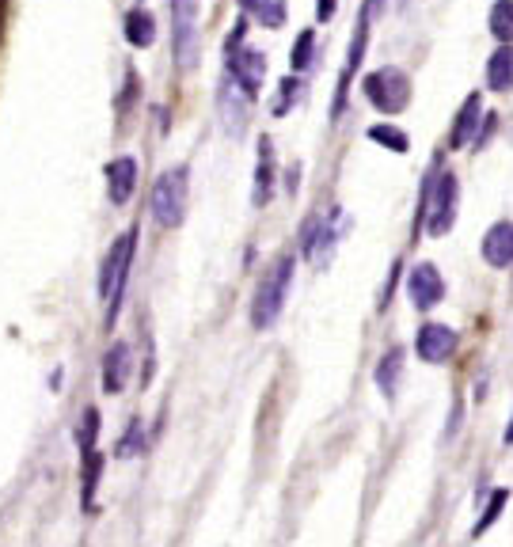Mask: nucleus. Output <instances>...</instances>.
Wrapping results in <instances>:
<instances>
[{
  "label": "nucleus",
  "mask_w": 513,
  "mask_h": 547,
  "mask_svg": "<svg viewBox=\"0 0 513 547\" xmlns=\"http://www.w3.org/2000/svg\"><path fill=\"white\" fill-rule=\"evenodd\" d=\"M133 244H137V228H130V232H126V236L111 247L107 263H103V274H99V297L111 304V308H107V327H114V320H118V308H122V297H126V278H130Z\"/></svg>",
  "instance_id": "obj_1"
},
{
  "label": "nucleus",
  "mask_w": 513,
  "mask_h": 547,
  "mask_svg": "<svg viewBox=\"0 0 513 547\" xmlns=\"http://www.w3.org/2000/svg\"><path fill=\"white\" fill-rule=\"evenodd\" d=\"M187 183H190L187 164L168 168L160 179H156L149 209H152V217H156V225L160 228H179L183 225V213H187Z\"/></svg>",
  "instance_id": "obj_2"
},
{
  "label": "nucleus",
  "mask_w": 513,
  "mask_h": 547,
  "mask_svg": "<svg viewBox=\"0 0 513 547\" xmlns=\"http://www.w3.org/2000/svg\"><path fill=\"white\" fill-rule=\"evenodd\" d=\"M289 285H293V259L282 255L278 266L263 278L259 293H255V301H251V323H255L259 331H266L270 323L282 316L285 297H289Z\"/></svg>",
  "instance_id": "obj_3"
},
{
  "label": "nucleus",
  "mask_w": 513,
  "mask_h": 547,
  "mask_svg": "<svg viewBox=\"0 0 513 547\" xmlns=\"http://www.w3.org/2000/svg\"><path fill=\"white\" fill-rule=\"evenodd\" d=\"M456 194H460V183H456L453 171L437 175L434 183H426V194H422V221H426V232L430 236H445L456 221Z\"/></svg>",
  "instance_id": "obj_4"
},
{
  "label": "nucleus",
  "mask_w": 513,
  "mask_h": 547,
  "mask_svg": "<svg viewBox=\"0 0 513 547\" xmlns=\"http://www.w3.org/2000/svg\"><path fill=\"white\" fill-rule=\"evenodd\" d=\"M361 92L369 95V103L384 114H399L411 103V80L403 69H377L361 80Z\"/></svg>",
  "instance_id": "obj_5"
},
{
  "label": "nucleus",
  "mask_w": 513,
  "mask_h": 547,
  "mask_svg": "<svg viewBox=\"0 0 513 547\" xmlns=\"http://www.w3.org/2000/svg\"><path fill=\"white\" fill-rule=\"evenodd\" d=\"M456 331L445 327V323H422L415 335V354L426 365H445V361L456 354Z\"/></svg>",
  "instance_id": "obj_6"
},
{
  "label": "nucleus",
  "mask_w": 513,
  "mask_h": 547,
  "mask_svg": "<svg viewBox=\"0 0 513 547\" xmlns=\"http://www.w3.org/2000/svg\"><path fill=\"white\" fill-rule=\"evenodd\" d=\"M228 76L244 88L247 95H259L266 80V57L263 50H251V46H236V50H228Z\"/></svg>",
  "instance_id": "obj_7"
},
{
  "label": "nucleus",
  "mask_w": 513,
  "mask_h": 547,
  "mask_svg": "<svg viewBox=\"0 0 513 547\" xmlns=\"http://www.w3.org/2000/svg\"><path fill=\"white\" fill-rule=\"evenodd\" d=\"M407 297H411V304L415 308H434V304H441V297H445V282H441V270H437L434 263H418L415 270H411V278H407Z\"/></svg>",
  "instance_id": "obj_8"
},
{
  "label": "nucleus",
  "mask_w": 513,
  "mask_h": 547,
  "mask_svg": "<svg viewBox=\"0 0 513 547\" xmlns=\"http://www.w3.org/2000/svg\"><path fill=\"white\" fill-rule=\"evenodd\" d=\"M247 99H251V95H247L232 76L221 80V92H217V114H221V122L228 126V133H240V126H247Z\"/></svg>",
  "instance_id": "obj_9"
},
{
  "label": "nucleus",
  "mask_w": 513,
  "mask_h": 547,
  "mask_svg": "<svg viewBox=\"0 0 513 547\" xmlns=\"http://www.w3.org/2000/svg\"><path fill=\"white\" fill-rule=\"evenodd\" d=\"M198 61H202L198 19H175V65H179V73H194Z\"/></svg>",
  "instance_id": "obj_10"
},
{
  "label": "nucleus",
  "mask_w": 513,
  "mask_h": 547,
  "mask_svg": "<svg viewBox=\"0 0 513 547\" xmlns=\"http://www.w3.org/2000/svg\"><path fill=\"white\" fill-rule=\"evenodd\" d=\"M483 259L494 270L513 266V221H494L483 236Z\"/></svg>",
  "instance_id": "obj_11"
},
{
  "label": "nucleus",
  "mask_w": 513,
  "mask_h": 547,
  "mask_svg": "<svg viewBox=\"0 0 513 547\" xmlns=\"http://www.w3.org/2000/svg\"><path fill=\"white\" fill-rule=\"evenodd\" d=\"M137 187V160L133 156H118L107 164V194H111L114 206H126Z\"/></svg>",
  "instance_id": "obj_12"
},
{
  "label": "nucleus",
  "mask_w": 513,
  "mask_h": 547,
  "mask_svg": "<svg viewBox=\"0 0 513 547\" xmlns=\"http://www.w3.org/2000/svg\"><path fill=\"white\" fill-rule=\"evenodd\" d=\"M130 369H133V350L126 342H114L111 350H107V358H103V388L111 396H118L130 384Z\"/></svg>",
  "instance_id": "obj_13"
},
{
  "label": "nucleus",
  "mask_w": 513,
  "mask_h": 547,
  "mask_svg": "<svg viewBox=\"0 0 513 547\" xmlns=\"http://www.w3.org/2000/svg\"><path fill=\"white\" fill-rule=\"evenodd\" d=\"M479 122H483V103H479V95H468V99H464V107L456 111L453 133H449V145H453V149L472 145V137H475V130H479Z\"/></svg>",
  "instance_id": "obj_14"
},
{
  "label": "nucleus",
  "mask_w": 513,
  "mask_h": 547,
  "mask_svg": "<svg viewBox=\"0 0 513 547\" xmlns=\"http://www.w3.org/2000/svg\"><path fill=\"white\" fill-rule=\"evenodd\" d=\"M487 88L491 92H510L513 88V46L502 42L491 57H487Z\"/></svg>",
  "instance_id": "obj_15"
},
{
  "label": "nucleus",
  "mask_w": 513,
  "mask_h": 547,
  "mask_svg": "<svg viewBox=\"0 0 513 547\" xmlns=\"http://www.w3.org/2000/svg\"><path fill=\"white\" fill-rule=\"evenodd\" d=\"M122 27H126L130 46H137V50H149L152 42H156V19H152V12H145V8H130L126 19H122Z\"/></svg>",
  "instance_id": "obj_16"
},
{
  "label": "nucleus",
  "mask_w": 513,
  "mask_h": 547,
  "mask_svg": "<svg viewBox=\"0 0 513 547\" xmlns=\"http://www.w3.org/2000/svg\"><path fill=\"white\" fill-rule=\"evenodd\" d=\"M399 380H403V346H392L377 365V388L384 392V399L399 396Z\"/></svg>",
  "instance_id": "obj_17"
},
{
  "label": "nucleus",
  "mask_w": 513,
  "mask_h": 547,
  "mask_svg": "<svg viewBox=\"0 0 513 547\" xmlns=\"http://www.w3.org/2000/svg\"><path fill=\"white\" fill-rule=\"evenodd\" d=\"M274 190V152H270V137H259V171H255V206L270 202Z\"/></svg>",
  "instance_id": "obj_18"
},
{
  "label": "nucleus",
  "mask_w": 513,
  "mask_h": 547,
  "mask_svg": "<svg viewBox=\"0 0 513 547\" xmlns=\"http://www.w3.org/2000/svg\"><path fill=\"white\" fill-rule=\"evenodd\" d=\"M244 12H251L270 31H278L285 23V0H244Z\"/></svg>",
  "instance_id": "obj_19"
},
{
  "label": "nucleus",
  "mask_w": 513,
  "mask_h": 547,
  "mask_svg": "<svg viewBox=\"0 0 513 547\" xmlns=\"http://www.w3.org/2000/svg\"><path fill=\"white\" fill-rule=\"evenodd\" d=\"M487 23H491V35L498 42H513V0H494Z\"/></svg>",
  "instance_id": "obj_20"
},
{
  "label": "nucleus",
  "mask_w": 513,
  "mask_h": 547,
  "mask_svg": "<svg viewBox=\"0 0 513 547\" xmlns=\"http://www.w3.org/2000/svg\"><path fill=\"white\" fill-rule=\"evenodd\" d=\"M301 95H304L301 80H297V76H285L282 84H278V99H274V107H270V111L282 118V114H289L297 103H301Z\"/></svg>",
  "instance_id": "obj_21"
},
{
  "label": "nucleus",
  "mask_w": 513,
  "mask_h": 547,
  "mask_svg": "<svg viewBox=\"0 0 513 547\" xmlns=\"http://www.w3.org/2000/svg\"><path fill=\"white\" fill-rule=\"evenodd\" d=\"M369 141H377V145H384L388 152H399V156L411 149L407 133L396 130V126H369Z\"/></svg>",
  "instance_id": "obj_22"
},
{
  "label": "nucleus",
  "mask_w": 513,
  "mask_h": 547,
  "mask_svg": "<svg viewBox=\"0 0 513 547\" xmlns=\"http://www.w3.org/2000/svg\"><path fill=\"white\" fill-rule=\"evenodd\" d=\"M312 57H316V31H301V38L293 42V54H289L293 73H304L312 65Z\"/></svg>",
  "instance_id": "obj_23"
},
{
  "label": "nucleus",
  "mask_w": 513,
  "mask_h": 547,
  "mask_svg": "<svg viewBox=\"0 0 513 547\" xmlns=\"http://www.w3.org/2000/svg\"><path fill=\"white\" fill-rule=\"evenodd\" d=\"M76 441H80V449H84V453L95 449V441H99V411H95V407H84V415H80V430H76Z\"/></svg>",
  "instance_id": "obj_24"
},
{
  "label": "nucleus",
  "mask_w": 513,
  "mask_h": 547,
  "mask_svg": "<svg viewBox=\"0 0 513 547\" xmlns=\"http://www.w3.org/2000/svg\"><path fill=\"white\" fill-rule=\"evenodd\" d=\"M84 460H88V464H84V506H88L95 494V483H99V472H103V456L95 453V449H88Z\"/></svg>",
  "instance_id": "obj_25"
},
{
  "label": "nucleus",
  "mask_w": 513,
  "mask_h": 547,
  "mask_svg": "<svg viewBox=\"0 0 513 547\" xmlns=\"http://www.w3.org/2000/svg\"><path fill=\"white\" fill-rule=\"evenodd\" d=\"M502 506H506V491H494V498H491V506H487V510H483V517H479V525H475V536H479V532H487L494 525V521H498V513H502Z\"/></svg>",
  "instance_id": "obj_26"
},
{
  "label": "nucleus",
  "mask_w": 513,
  "mask_h": 547,
  "mask_svg": "<svg viewBox=\"0 0 513 547\" xmlns=\"http://www.w3.org/2000/svg\"><path fill=\"white\" fill-rule=\"evenodd\" d=\"M141 437H145V426H141V418H133L130 430H126V441H118V456H133V453H137Z\"/></svg>",
  "instance_id": "obj_27"
},
{
  "label": "nucleus",
  "mask_w": 513,
  "mask_h": 547,
  "mask_svg": "<svg viewBox=\"0 0 513 547\" xmlns=\"http://www.w3.org/2000/svg\"><path fill=\"white\" fill-rule=\"evenodd\" d=\"M494 126H498V114H487L483 122H479V130H475V137H472V149H483L487 141L494 137Z\"/></svg>",
  "instance_id": "obj_28"
},
{
  "label": "nucleus",
  "mask_w": 513,
  "mask_h": 547,
  "mask_svg": "<svg viewBox=\"0 0 513 547\" xmlns=\"http://www.w3.org/2000/svg\"><path fill=\"white\" fill-rule=\"evenodd\" d=\"M198 8H202V0H171L175 19H198Z\"/></svg>",
  "instance_id": "obj_29"
},
{
  "label": "nucleus",
  "mask_w": 513,
  "mask_h": 547,
  "mask_svg": "<svg viewBox=\"0 0 513 547\" xmlns=\"http://www.w3.org/2000/svg\"><path fill=\"white\" fill-rule=\"evenodd\" d=\"M335 8H339V0H316V19L327 23V19L335 16Z\"/></svg>",
  "instance_id": "obj_30"
},
{
  "label": "nucleus",
  "mask_w": 513,
  "mask_h": 547,
  "mask_svg": "<svg viewBox=\"0 0 513 547\" xmlns=\"http://www.w3.org/2000/svg\"><path fill=\"white\" fill-rule=\"evenodd\" d=\"M460 422H464V403H460V399H456L453 415H449V430H445V437H453L456 430H460Z\"/></svg>",
  "instance_id": "obj_31"
},
{
  "label": "nucleus",
  "mask_w": 513,
  "mask_h": 547,
  "mask_svg": "<svg viewBox=\"0 0 513 547\" xmlns=\"http://www.w3.org/2000/svg\"><path fill=\"white\" fill-rule=\"evenodd\" d=\"M506 445H513V418H510V426H506Z\"/></svg>",
  "instance_id": "obj_32"
}]
</instances>
